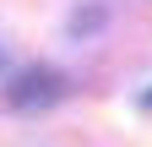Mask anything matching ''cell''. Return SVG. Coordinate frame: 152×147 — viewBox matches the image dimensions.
Listing matches in <instances>:
<instances>
[{
  "instance_id": "6da1fadb",
  "label": "cell",
  "mask_w": 152,
  "mask_h": 147,
  "mask_svg": "<svg viewBox=\"0 0 152 147\" xmlns=\"http://www.w3.org/2000/svg\"><path fill=\"white\" fill-rule=\"evenodd\" d=\"M65 93V76L60 71H49V65H33V71H22L16 76V87H11V109H44V104H54Z\"/></svg>"
}]
</instances>
